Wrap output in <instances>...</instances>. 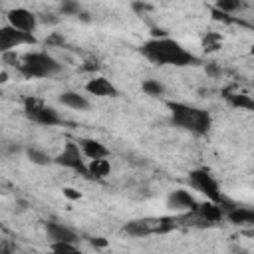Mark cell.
Segmentation results:
<instances>
[{
    "label": "cell",
    "mask_w": 254,
    "mask_h": 254,
    "mask_svg": "<svg viewBox=\"0 0 254 254\" xmlns=\"http://www.w3.org/2000/svg\"><path fill=\"white\" fill-rule=\"evenodd\" d=\"M141 54L159 65H196L200 60L171 38H153L141 46Z\"/></svg>",
    "instance_id": "1"
},
{
    "label": "cell",
    "mask_w": 254,
    "mask_h": 254,
    "mask_svg": "<svg viewBox=\"0 0 254 254\" xmlns=\"http://www.w3.org/2000/svg\"><path fill=\"white\" fill-rule=\"evenodd\" d=\"M167 107L171 109L173 125L181 129H187L194 135H204L212 127V117L206 109H198V107L179 103V101H167Z\"/></svg>",
    "instance_id": "2"
},
{
    "label": "cell",
    "mask_w": 254,
    "mask_h": 254,
    "mask_svg": "<svg viewBox=\"0 0 254 254\" xmlns=\"http://www.w3.org/2000/svg\"><path fill=\"white\" fill-rule=\"evenodd\" d=\"M18 69L26 77H50V75L58 73L62 69V65L58 64V60H54L46 52H32V54L24 56Z\"/></svg>",
    "instance_id": "3"
},
{
    "label": "cell",
    "mask_w": 254,
    "mask_h": 254,
    "mask_svg": "<svg viewBox=\"0 0 254 254\" xmlns=\"http://www.w3.org/2000/svg\"><path fill=\"white\" fill-rule=\"evenodd\" d=\"M189 181H190V185H192L198 192H202L208 200H214V202H218V204L224 200V196L220 194V187H218L216 179H214L208 171H204V169L190 171V173H189Z\"/></svg>",
    "instance_id": "4"
},
{
    "label": "cell",
    "mask_w": 254,
    "mask_h": 254,
    "mask_svg": "<svg viewBox=\"0 0 254 254\" xmlns=\"http://www.w3.org/2000/svg\"><path fill=\"white\" fill-rule=\"evenodd\" d=\"M24 111H26L28 119H32V121H36L40 125L52 127V125H60L62 123V117L58 115L56 109L44 105L40 99H34V97H26L24 99Z\"/></svg>",
    "instance_id": "5"
},
{
    "label": "cell",
    "mask_w": 254,
    "mask_h": 254,
    "mask_svg": "<svg viewBox=\"0 0 254 254\" xmlns=\"http://www.w3.org/2000/svg\"><path fill=\"white\" fill-rule=\"evenodd\" d=\"M24 44H36V38L32 32H24L14 28L12 24L0 28V52H10L12 48L24 46Z\"/></svg>",
    "instance_id": "6"
},
{
    "label": "cell",
    "mask_w": 254,
    "mask_h": 254,
    "mask_svg": "<svg viewBox=\"0 0 254 254\" xmlns=\"http://www.w3.org/2000/svg\"><path fill=\"white\" fill-rule=\"evenodd\" d=\"M81 153H83V151H79V143L67 141V143H65V147H64V151H62L54 161H56L58 165H62V167L73 169V171H77V173H81V175H85V177H87V167L83 165Z\"/></svg>",
    "instance_id": "7"
},
{
    "label": "cell",
    "mask_w": 254,
    "mask_h": 254,
    "mask_svg": "<svg viewBox=\"0 0 254 254\" xmlns=\"http://www.w3.org/2000/svg\"><path fill=\"white\" fill-rule=\"evenodd\" d=\"M8 22L18 28V30H24V32H34L36 26H38V18L34 12L26 10V8H14L8 12Z\"/></svg>",
    "instance_id": "8"
},
{
    "label": "cell",
    "mask_w": 254,
    "mask_h": 254,
    "mask_svg": "<svg viewBox=\"0 0 254 254\" xmlns=\"http://www.w3.org/2000/svg\"><path fill=\"white\" fill-rule=\"evenodd\" d=\"M167 204L171 206V208H175V210H196L198 208V202L194 200V196L189 192V190H185V189H177V190H173L169 196H167Z\"/></svg>",
    "instance_id": "9"
},
{
    "label": "cell",
    "mask_w": 254,
    "mask_h": 254,
    "mask_svg": "<svg viewBox=\"0 0 254 254\" xmlns=\"http://www.w3.org/2000/svg\"><path fill=\"white\" fill-rule=\"evenodd\" d=\"M85 89L91 93V95H97V97H117V87L107 79V77H93L85 83Z\"/></svg>",
    "instance_id": "10"
},
{
    "label": "cell",
    "mask_w": 254,
    "mask_h": 254,
    "mask_svg": "<svg viewBox=\"0 0 254 254\" xmlns=\"http://www.w3.org/2000/svg\"><path fill=\"white\" fill-rule=\"evenodd\" d=\"M155 224H157V218H139V220H129L123 226V230L131 236H145L155 232Z\"/></svg>",
    "instance_id": "11"
},
{
    "label": "cell",
    "mask_w": 254,
    "mask_h": 254,
    "mask_svg": "<svg viewBox=\"0 0 254 254\" xmlns=\"http://www.w3.org/2000/svg\"><path fill=\"white\" fill-rule=\"evenodd\" d=\"M226 218L236 226H254V208L234 206L226 212Z\"/></svg>",
    "instance_id": "12"
},
{
    "label": "cell",
    "mask_w": 254,
    "mask_h": 254,
    "mask_svg": "<svg viewBox=\"0 0 254 254\" xmlns=\"http://www.w3.org/2000/svg\"><path fill=\"white\" fill-rule=\"evenodd\" d=\"M46 232H48V238L54 242V240H67V242H77V234L64 226V224H58V222H46Z\"/></svg>",
    "instance_id": "13"
},
{
    "label": "cell",
    "mask_w": 254,
    "mask_h": 254,
    "mask_svg": "<svg viewBox=\"0 0 254 254\" xmlns=\"http://www.w3.org/2000/svg\"><path fill=\"white\" fill-rule=\"evenodd\" d=\"M77 143H79V147H81L83 155H85V157H89V159L109 157V149H107L101 141H97V139H79Z\"/></svg>",
    "instance_id": "14"
},
{
    "label": "cell",
    "mask_w": 254,
    "mask_h": 254,
    "mask_svg": "<svg viewBox=\"0 0 254 254\" xmlns=\"http://www.w3.org/2000/svg\"><path fill=\"white\" fill-rule=\"evenodd\" d=\"M109 173H111V165L105 157L89 159V165H87V177L89 179H105Z\"/></svg>",
    "instance_id": "15"
},
{
    "label": "cell",
    "mask_w": 254,
    "mask_h": 254,
    "mask_svg": "<svg viewBox=\"0 0 254 254\" xmlns=\"http://www.w3.org/2000/svg\"><path fill=\"white\" fill-rule=\"evenodd\" d=\"M58 99H60V103H64L65 107H71V109H79V111L89 109V101L83 95H79L77 91H64Z\"/></svg>",
    "instance_id": "16"
},
{
    "label": "cell",
    "mask_w": 254,
    "mask_h": 254,
    "mask_svg": "<svg viewBox=\"0 0 254 254\" xmlns=\"http://www.w3.org/2000/svg\"><path fill=\"white\" fill-rule=\"evenodd\" d=\"M196 212L202 216V218H206L208 222H218V220H222V206L218 204V202H214V200H208V202H202V204H198V208H196Z\"/></svg>",
    "instance_id": "17"
},
{
    "label": "cell",
    "mask_w": 254,
    "mask_h": 254,
    "mask_svg": "<svg viewBox=\"0 0 254 254\" xmlns=\"http://www.w3.org/2000/svg\"><path fill=\"white\" fill-rule=\"evenodd\" d=\"M224 97H226V101H228L230 105H234V107H242V109L254 111V99H252L250 95H246V93H230V91L226 89V91H224Z\"/></svg>",
    "instance_id": "18"
},
{
    "label": "cell",
    "mask_w": 254,
    "mask_h": 254,
    "mask_svg": "<svg viewBox=\"0 0 254 254\" xmlns=\"http://www.w3.org/2000/svg\"><path fill=\"white\" fill-rule=\"evenodd\" d=\"M26 155H28V161H30V163L40 165V167H44V165H50V163H52V157H50L46 151L38 149V147H28V149H26Z\"/></svg>",
    "instance_id": "19"
},
{
    "label": "cell",
    "mask_w": 254,
    "mask_h": 254,
    "mask_svg": "<svg viewBox=\"0 0 254 254\" xmlns=\"http://www.w3.org/2000/svg\"><path fill=\"white\" fill-rule=\"evenodd\" d=\"M179 226V220L173 218V216H161L157 218V224H155V234H167L171 230H175Z\"/></svg>",
    "instance_id": "20"
},
{
    "label": "cell",
    "mask_w": 254,
    "mask_h": 254,
    "mask_svg": "<svg viewBox=\"0 0 254 254\" xmlns=\"http://www.w3.org/2000/svg\"><path fill=\"white\" fill-rule=\"evenodd\" d=\"M141 87H143V91H145L147 95H153V97H159V95L165 93V85H163L159 79H145Z\"/></svg>",
    "instance_id": "21"
},
{
    "label": "cell",
    "mask_w": 254,
    "mask_h": 254,
    "mask_svg": "<svg viewBox=\"0 0 254 254\" xmlns=\"http://www.w3.org/2000/svg\"><path fill=\"white\" fill-rule=\"evenodd\" d=\"M220 44H222V36L220 34H206L204 36V40H202V48H204V52H216L218 48H220Z\"/></svg>",
    "instance_id": "22"
},
{
    "label": "cell",
    "mask_w": 254,
    "mask_h": 254,
    "mask_svg": "<svg viewBox=\"0 0 254 254\" xmlns=\"http://www.w3.org/2000/svg\"><path fill=\"white\" fill-rule=\"evenodd\" d=\"M214 8H218V10L226 12V14H230V12H236V10L244 8V2H242V0H216Z\"/></svg>",
    "instance_id": "23"
},
{
    "label": "cell",
    "mask_w": 254,
    "mask_h": 254,
    "mask_svg": "<svg viewBox=\"0 0 254 254\" xmlns=\"http://www.w3.org/2000/svg\"><path fill=\"white\" fill-rule=\"evenodd\" d=\"M50 250L54 252H77V244L75 242H67V240H54L50 244Z\"/></svg>",
    "instance_id": "24"
},
{
    "label": "cell",
    "mask_w": 254,
    "mask_h": 254,
    "mask_svg": "<svg viewBox=\"0 0 254 254\" xmlns=\"http://www.w3.org/2000/svg\"><path fill=\"white\" fill-rule=\"evenodd\" d=\"M62 14H65V16H79L81 14L79 4L75 0H64L62 2Z\"/></svg>",
    "instance_id": "25"
},
{
    "label": "cell",
    "mask_w": 254,
    "mask_h": 254,
    "mask_svg": "<svg viewBox=\"0 0 254 254\" xmlns=\"http://www.w3.org/2000/svg\"><path fill=\"white\" fill-rule=\"evenodd\" d=\"M62 192H64V196L69 198V200H79V198H81V192L75 190V189H71V187H64Z\"/></svg>",
    "instance_id": "26"
},
{
    "label": "cell",
    "mask_w": 254,
    "mask_h": 254,
    "mask_svg": "<svg viewBox=\"0 0 254 254\" xmlns=\"http://www.w3.org/2000/svg\"><path fill=\"white\" fill-rule=\"evenodd\" d=\"M212 16H214V20H222V22H232V20L228 18V14H226V12H222V10H218V8H212Z\"/></svg>",
    "instance_id": "27"
},
{
    "label": "cell",
    "mask_w": 254,
    "mask_h": 254,
    "mask_svg": "<svg viewBox=\"0 0 254 254\" xmlns=\"http://www.w3.org/2000/svg\"><path fill=\"white\" fill-rule=\"evenodd\" d=\"M89 244H91V246H95V248H105V246H107V238L95 236V238H89Z\"/></svg>",
    "instance_id": "28"
},
{
    "label": "cell",
    "mask_w": 254,
    "mask_h": 254,
    "mask_svg": "<svg viewBox=\"0 0 254 254\" xmlns=\"http://www.w3.org/2000/svg\"><path fill=\"white\" fill-rule=\"evenodd\" d=\"M131 8H133L135 12H145V10H151V6H149V4H145V2H141V0H135V2L131 4Z\"/></svg>",
    "instance_id": "29"
},
{
    "label": "cell",
    "mask_w": 254,
    "mask_h": 254,
    "mask_svg": "<svg viewBox=\"0 0 254 254\" xmlns=\"http://www.w3.org/2000/svg\"><path fill=\"white\" fill-rule=\"evenodd\" d=\"M206 73L208 75H220V69H218V65H214V64H206Z\"/></svg>",
    "instance_id": "30"
},
{
    "label": "cell",
    "mask_w": 254,
    "mask_h": 254,
    "mask_svg": "<svg viewBox=\"0 0 254 254\" xmlns=\"http://www.w3.org/2000/svg\"><path fill=\"white\" fill-rule=\"evenodd\" d=\"M151 34H153V38H167V32L165 30H159V28H153Z\"/></svg>",
    "instance_id": "31"
},
{
    "label": "cell",
    "mask_w": 254,
    "mask_h": 254,
    "mask_svg": "<svg viewBox=\"0 0 254 254\" xmlns=\"http://www.w3.org/2000/svg\"><path fill=\"white\" fill-rule=\"evenodd\" d=\"M42 20H44L46 24H48V22H50V24H56V22H58V18H52V14H46Z\"/></svg>",
    "instance_id": "32"
},
{
    "label": "cell",
    "mask_w": 254,
    "mask_h": 254,
    "mask_svg": "<svg viewBox=\"0 0 254 254\" xmlns=\"http://www.w3.org/2000/svg\"><path fill=\"white\" fill-rule=\"evenodd\" d=\"M6 81H8V71L2 69V71H0V83H6Z\"/></svg>",
    "instance_id": "33"
},
{
    "label": "cell",
    "mask_w": 254,
    "mask_h": 254,
    "mask_svg": "<svg viewBox=\"0 0 254 254\" xmlns=\"http://www.w3.org/2000/svg\"><path fill=\"white\" fill-rule=\"evenodd\" d=\"M250 56H254V44L250 46Z\"/></svg>",
    "instance_id": "34"
}]
</instances>
